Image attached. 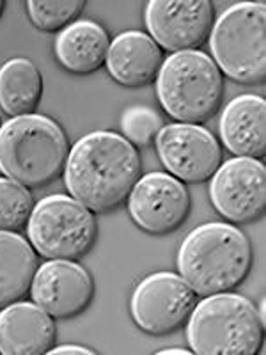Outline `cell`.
I'll return each mask as SVG.
<instances>
[{
  "instance_id": "cb8c5ba5",
  "label": "cell",
  "mask_w": 266,
  "mask_h": 355,
  "mask_svg": "<svg viewBox=\"0 0 266 355\" xmlns=\"http://www.w3.org/2000/svg\"><path fill=\"white\" fill-rule=\"evenodd\" d=\"M158 355H174V354H179V355H190L192 350H186V348H166V350H160L157 352Z\"/></svg>"
},
{
  "instance_id": "3957f363",
  "label": "cell",
  "mask_w": 266,
  "mask_h": 355,
  "mask_svg": "<svg viewBox=\"0 0 266 355\" xmlns=\"http://www.w3.org/2000/svg\"><path fill=\"white\" fill-rule=\"evenodd\" d=\"M69 142L64 130L43 114L11 117L0 128V173L27 189L64 173Z\"/></svg>"
},
{
  "instance_id": "ac0fdd59",
  "label": "cell",
  "mask_w": 266,
  "mask_h": 355,
  "mask_svg": "<svg viewBox=\"0 0 266 355\" xmlns=\"http://www.w3.org/2000/svg\"><path fill=\"white\" fill-rule=\"evenodd\" d=\"M37 266V252L27 239L0 231V309L30 291Z\"/></svg>"
},
{
  "instance_id": "44dd1931",
  "label": "cell",
  "mask_w": 266,
  "mask_h": 355,
  "mask_svg": "<svg viewBox=\"0 0 266 355\" xmlns=\"http://www.w3.org/2000/svg\"><path fill=\"white\" fill-rule=\"evenodd\" d=\"M84 0H28L27 12L34 27L44 33H61L75 20H78L84 11Z\"/></svg>"
},
{
  "instance_id": "8992f818",
  "label": "cell",
  "mask_w": 266,
  "mask_h": 355,
  "mask_svg": "<svg viewBox=\"0 0 266 355\" xmlns=\"http://www.w3.org/2000/svg\"><path fill=\"white\" fill-rule=\"evenodd\" d=\"M213 62L222 75L256 85L266 78V8L261 2L231 6L210 33Z\"/></svg>"
},
{
  "instance_id": "7a4b0ae2",
  "label": "cell",
  "mask_w": 266,
  "mask_h": 355,
  "mask_svg": "<svg viewBox=\"0 0 266 355\" xmlns=\"http://www.w3.org/2000/svg\"><path fill=\"white\" fill-rule=\"evenodd\" d=\"M252 268L247 234L227 222H208L190 231L177 252V270L195 295L208 297L238 288Z\"/></svg>"
},
{
  "instance_id": "277c9868",
  "label": "cell",
  "mask_w": 266,
  "mask_h": 355,
  "mask_svg": "<svg viewBox=\"0 0 266 355\" xmlns=\"http://www.w3.org/2000/svg\"><path fill=\"white\" fill-rule=\"evenodd\" d=\"M265 320L258 307L238 293L208 295L186 320L192 354L254 355L263 345Z\"/></svg>"
},
{
  "instance_id": "d6986e66",
  "label": "cell",
  "mask_w": 266,
  "mask_h": 355,
  "mask_svg": "<svg viewBox=\"0 0 266 355\" xmlns=\"http://www.w3.org/2000/svg\"><path fill=\"white\" fill-rule=\"evenodd\" d=\"M43 89L39 69L25 57H15L0 66V107L8 116L34 114Z\"/></svg>"
},
{
  "instance_id": "603a6c76",
  "label": "cell",
  "mask_w": 266,
  "mask_h": 355,
  "mask_svg": "<svg viewBox=\"0 0 266 355\" xmlns=\"http://www.w3.org/2000/svg\"><path fill=\"white\" fill-rule=\"evenodd\" d=\"M52 355H94L96 352L91 350V348L80 347V345H61V347H53L52 350L48 352Z\"/></svg>"
},
{
  "instance_id": "d4e9b609",
  "label": "cell",
  "mask_w": 266,
  "mask_h": 355,
  "mask_svg": "<svg viewBox=\"0 0 266 355\" xmlns=\"http://www.w3.org/2000/svg\"><path fill=\"white\" fill-rule=\"evenodd\" d=\"M2 11H4V2L0 0V17H2Z\"/></svg>"
},
{
  "instance_id": "7c38bea8",
  "label": "cell",
  "mask_w": 266,
  "mask_h": 355,
  "mask_svg": "<svg viewBox=\"0 0 266 355\" xmlns=\"http://www.w3.org/2000/svg\"><path fill=\"white\" fill-rule=\"evenodd\" d=\"M128 211L145 233L169 234L179 230L188 217V190L169 173L145 174L130 192Z\"/></svg>"
},
{
  "instance_id": "7402d4cb",
  "label": "cell",
  "mask_w": 266,
  "mask_h": 355,
  "mask_svg": "<svg viewBox=\"0 0 266 355\" xmlns=\"http://www.w3.org/2000/svg\"><path fill=\"white\" fill-rule=\"evenodd\" d=\"M161 128H163V119L157 110L150 107H130L121 116L123 137L139 148H148L153 144Z\"/></svg>"
},
{
  "instance_id": "2e32d148",
  "label": "cell",
  "mask_w": 266,
  "mask_h": 355,
  "mask_svg": "<svg viewBox=\"0 0 266 355\" xmlns=\"http://www.w3.org/2000/svg\"><path fill=\"white\" fill-rule=\"evenodd\" d=\"M220 139L236 157L263 158L266 155V101L256 94H242L227 103L220 117Z\"/></svg>"
},
{
  "instance_id": "484cf974",
  "label": "cell",
  "mask_w": 266,
  "mask_h": 355,
  "mask_svg": "<svg viewBox=\"0 0 266 355\" xmlns=\"http://www.w3.org/2000/svg\"><path fill=\"white\" fill-rule=\"evenodd\" d=\"M0 128H2V119H0Z\"/></svg>"
},
{
  "instance_id": "5bb4252c",
  "label": "cell",
  "mask_w": 266,
  "mask_h": 355,
  "mask_svg": "<svg viewBox=\"0 0 266 355\" xmlns=\"http://www.w3.org/2000/svg\"><path fill=\"white\" fill-rule=\"evenodd\" d=\"M55 338V322L37 304L17 300L0 311V354H48Z\"/></svg>"
},
{
  "instance_id": "e0dca14e",
  "label": "cell",
  "mask_w": 266,
  "mask_h": 355,
  "mask_svg": "<svg viewBox=\"0 0 266 355\" xmlns=\"http://www.w3.org/2000/svg\"><path fill=\"white\" fill-rule=\"evenodd\" d=\"M110 37L93 20H75L57 34L53 43L57 61L73 75H89L105 66Z\"/></svg>"
},
{
  "instance_id": "52a82bcc",
  "label": "cell",
  "mask_w": 266,
  "mask_h": 355,
  "mask_svg": "<svg viewBox=\"0 0 266 355\" xmlns=\"http://www.w3.org/2000/svg\"><path fill=\"white\" fill-rule=\"evenodd\" d=\"M28 242L46 259H80L98 236L96 217L71 196L41 199L27 222Z\"/></svg>"
},
{
  "instance_id": "ffe728a7",
  "label": "cell",
  "mask_w": 266,
  "mask_h": 355,
  "mask_svg": "<svg viewBox=\"0 0 266 355\" xmlns=\"http://www.w3.org/2000/svg\"><path fill=\"white\" fill-rule=\"evenodd\" d=\"M34 210V198L27 187L0 178V231H15L27 227Z\"/></svg>"
},
{
  "instance_id": "9c48e42d",
  "label": "cell",
  "mask_w": 266,
  "mask_h": 355,
  "mask_svg": "<svg viewBox=\"0 0 266 355\" xmlns=\"http://www.w3.org/2000/svg\"><path fill=\"white\" fill-rule=\"evenodd\" d=\"M210 199L218 215L249 224L266 210V167L258 158L234 157L220 164L210 183Z\"/></svg>"
},
{
  "instance_id": "4fadbf2b",
  "label": "cell",
  "mask_w": 266,
  "mask_h": 355,
  "mask_svg": "<svg viewBox=\"0 0 266 355\" xmlns=\"http://www.w3.org/2000/svg\"><path fill=\"white\" fill-rule=\"evenodd\" d=\"M30 297L53 320L75 318L93 302L94 279L73 259H48L37 266Z\"/></svg>"
},
{
  "instance_id": "8fae6325",
  "label": "cell",
  "mask_w": 266,
  "mask_h": 355,
  "mask_svg": "<svg viewBox=\"0 0 266 355\" xmlns=\"http://www.w3.org/2000/svg\"><path fill=\"white\" fill-rule=\"evenodd\" d=\"M154 144L163 167L183 183L206 182L222 164L220 142L201 125L163 126Z\"/></svg>"
},
{
  "instance_id": "5b68a950",
  "label": "cell",
  "mask_w": 266,
  "mask_h": 355,
  "mask_svg": "<svg viewBox=\"0 0 266 355\" xmlns=\"http://www.w3.org/2000/svg\"><path fill=\"white\" fill-rule=\"evenodd\" d=\"M224 94V75L201 50L170 53L157 77L161 109L174 121L201 125L215 116Z\"/></svg>"
},
{
  "instance_id": "6da1fadb",
  "label": "cell",
  "mask_w": 266,
  "mask_h": 355,
  "mask_svg": "<svg viewBox=\"0 0 266 355\" xmlns=\"http://www.w3.org/2000/svg\"><path fill=\"white\" fill-rule=\"evenodd\" d=\"M62 174L73 199L93 214H107L128 199L142 176V160L119 133L93 132L69 150Z\"/></svg>"
},
{
  "instance_id": "30bf717a",
  "label": "cell",
  "mask_w": 266,
  "mask_h": 355,
  "mask_svg": "<svg viewBox=\"0 0 266 355\" xmlns=\"http://www.w3.org/2000/svg\"><path fill=\"white\" fill-rule=\"evenodd\" d=\"M144 21L161 50L190 52L201 49L210 37L215 8L210 0H151L145 6Z\"/></svg>"
},
{
  "instance_id": "9a60e30c",
  "label": "cell",
  "mask_w": 266,
  "mask_h": 355,
  "mask_svg": "<svg viewBox=\"0 0 266 355\" xmlns=\"http://www.w3.org/2000/svg\"><path fill=\"white\" fill-rule=\"evenodd\" d=\"M163 50L142 31H126L110 41L105 66L110 77L125 87H144L157 80Z\"/></svg>"
},
{
  "instance_id": "ba28073f",
  "label": "cell",
  "mask_w": 266,
  "mask_h": 355,
  "mask_svg": "<svg viewBox=\"0 0 266 355\" xmlns=\"http://www.w3.org/2000/svg\"><path fill=\"white\" fill-rule=\"evenodd\" d=\"M197 304V295L181 275L154 272L135 286L130 299V313L141 331L166 336L185 325Z\"/></svg>"
}]
</instances>
